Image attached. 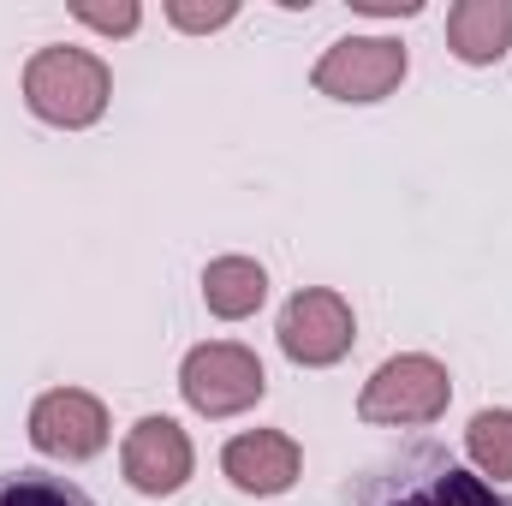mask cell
I'll return each mask as SVG.
<instances>
[{"label":"cell","mask_w":512,"mask_h":506,"mask_svg":"<svg viewBox=\"0 0 512 506\" xmlns=\"http://www.w3.org/2000/svg\"><path fill=\"white\" fill-rule=\"evenodd\" d=\"M465 453L483 483H512V405H483L465 423Z\"/></svg>","instance_id":"cell-12"},{"label":"cell","mask_w":512,"mask_h":506,"mask_svg":"<svg viewBox=\"0 0 512 506\" xmlns=\"http://www.w3.org/2000/svg\"><path fill=\"white\" fill-rule=\"evenodd\" d=\"M447 48L465 66H501L512 48V0H459L447 12Z\"/></svg>","instance_id":"cell-10"},{"label":"cell","mask_w":512,"mask_h":506,"mask_svg":"<svg viewBox=\"0 0 512 506\" xmlns=\"http://www.w3.org/2000/svg\"><path fill=\"white\" fill-rule=\"evenodd\" d=\"M120 471H126V483L137 495L167 501V495H179L191 483L197 447L173 417H137L126 429V441H120Z\"/></svg>","instance_id":"cell-8"},{"label":"cell","mask_w":512,"mask_h":506,"mask_svg":"<svg viewBox=\"0 0 512 506\" xmlns=\"http://www.w3.org/2000/svg\"><path fill=\"white\" fill-rule=\"evenodd\" d=\"M108 102H114V72L102 54L54 42V48H36L24 60V108L42 126L84 131L108 114Z\"/></svg>","instance_id":"cell-2"},{"label":"cell","mask_w":512,"mask_h":506,"mask_svg":"<svg viewBox=\"0 0 512 506\" xmlns=\"http://www.w3.org/2000/svg\"><path fill=\"white\" fill-rule=\"evenodd\" d=\"M405 72H411V54H405L399 36H340L316 60L310 84L328 102H358L364 108V102H387L405 84Z\"/></svg>","instance_id":"cell-5"},{"label":"cell","mask_w":512,"mask_h":506,"mask_svg":"<svg viewBox=\"0 0 512 506\" xmlns=\"http://www.w3.org/2000/svg\"><path fill=\"white\" fill-rule=\"evenodd\" d=\"M274 340H280V352L298 370H328V364H340L352 352L358 316H352V304L334 286H304V292L286 298V310L274 322Z\"/></svg>","instance_id":"cell-6"},{"label":"cell","mask_w":512,"mask_h":506,"mask_svg":"<svg viewBox=\"0 0 512 506\" xmlns=\"http://www.w3.org/2000/svg\"><path fill=\"white\" fill-rule=\"evenodd\" d=\"M304 471V447L286 435V429H245L221 447V477L239 489V495H286Z\"/></svg>","instance_id":"cell-9"},{"label":"cell","mask_w":512,"mask_h":506,"mask_svg":"<svg viewBox=\"0 0 512 506\" xmlns=\"http://www.w3.org/2000/svg\"><path fill=\"white\" fill-rule=\"evenodd\" d=\"M358 12H370V18H417L423 6L417 0H352Z\"/></svg>","instance_id":"cell-16"},{"label":"cell","mask_w":512,"mask_h":506,"mask_svg":"<svg viewBox=\"0 0 512 506\" xmlns=\"http://www.w3.org/2000/svg\"><path fill=\"white\" fill-rule=\"evenodd\" d=\"M346 501L352 506H512V495L483 483L477 471H465L447 447L417 441V447H399L382 465H370L346 489Z\"/></svg>","instance_id":"cell-1"},{"label":"cell","mask_w":512,"mask_h":506,"mask_svg":"<svg viewBox=\"0 0 512 506\" xmlns=\"http://www.w3.org/2000/svg\"><path fill=\"white\" fill-rule=\"evenodd\" d=\"M30 447L42 459H60V465H84L108 447L114 423H108V405L90 393V387H48L36 405H30V423H24Z\"/></svg>","instance_id":"cell-7"},{"label":"cell","mask_w":512,"mask_h":506,"mask_svg":"<svg viewBox=\"0 0 512 506\" xmlns=\"http://www.w3.org/2000/svg\"><path fill=\"white\" fill-rule=\"evenodd\" d=\"M239 18V0H167V24L185 30V36H209V30H227Z\"/></svg>","instance_id":"cell-14"},{"label":"cell","mask_w":512,"mask_h":506,"mask_svg":"<svg viewBox=\"0 0 512 506\" xmlns=\"http://www.w3.org/2000/svg\"><path fill=\"white\" fill-rule=\"evenodd\" d=\"M179 393L197 417H239L262 405L268 393V376H262V358L239 340H203L185 352L179 364Z\"/></svg>","instance_id":"cell-4"},{"label":"cell","mask_w":512,"mask_h":506,"mask_svg":"<svg viewBox=\"0 0 512 506\" xmlns=\"http://www.w3.org/2000/svg\"><path fill=\"white\" fill-rule=\"evenodd\" d=\"M447 405H453V376L429 352H399L376 364V376L358 393V417L376 429H429L447 417Z\"/></svg>","instance_id":"cell-3"},{"label":"cell","mask_w":512,"mask_h":506,"mask_svg":"<svg viewBox=\"0 0 512 506\" xmlns=\"http://www.w3.org/2000/svg\"><path fill=\"white\" fill-rule=\"evenodd\" d=\"M262 298H268V268L256 256H215L203 268V304H209V316L245 322V316L262 310Z\"/></svg>","instance_id":"cell-11"},{"label":"cell","mask_w":512,"mask_h":506,"mask_svg":"<svg viewBox=\"0 0 512 506\" xmlns=\"http://www.w3.org/2000/svg\"><path fill=\"white\" fill-rule=\"evenodd\" d=\"M0 506H96L78 483L54 471H0Z\"/></svg>","instance_id":"cell-13"},{"label":"cell","mask_w":512,"mask_h":506,"mask_svg":"<svg viewBox=\"0 0 512 506\" xmlns=\"http://www.w3.org/2000/svg\"><path fill=\"white\" fill-rule=\"evenodd\" d=\"M72 18L102 30V36H131L143 24V6L137 0H114V6H96V0H72Z\"/></svg>","instance_id":"cell-15"}]
</instances>
